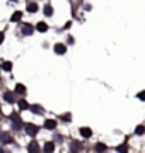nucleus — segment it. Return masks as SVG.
<instances>
[{"instance_id": "nucleus-22", "label": "nucleus", "mask_w": 145, "mask_h": 153, "mask_svg": "<svg viewBox=\"0 0 145 153\" xmlns=\"http://www.w3.org/2000/svg\"><path fill=\"white\" fill-rule=\"evenodd\" d=\"M2 41H4V34L0 33V43H2Z\"/></svg>"}, {"instance_id": "nucleus-19", "label": "nucleus", "mask_w": 145, "mask_h": 153, "mask_svg": "<svg viewBox=\"0 0 145 153\" xmlns=\"http://www.w3.org/2000/svg\"><path fill=\"white\" fill-rule=\"evenodd\" d=\"M96 150H97V152H102V150H106V145H97V146H96Z\"/></svg>"}, {"instance_id": "nucleus-8", "label": "nucleus", "mask_w": 145, "mask_h": 153, "mask_svg": "<svg viewBox=\"0 0 145 153\" xmlns=\"http://www.w3.org/2000/svg\"><path fill=\"white\" fill-rule=\"evenodd\" d=\"M45 126H46V128H48V129H53V128H55V126H56V123H55V121H46V123H45Z\"/></svg>"}, {"instance_id": "nucleus-20", "label": "nucleus", "mask_w": 145, "mask_h": 153, "mask_svg": "<svg viewBox=\"0 0 145 153\" xmlns=\"http://www.w3.org/2000/svg\"><path fill=\"white\" fill-rule=\"evenodd\" d=\"M126 150H128V148H126V145H123V146L118 148V152H126Z\"/></svg>"}, {"instance_id": "nucleus-3", "label": "nucleus", "mask_w": 145, "mask_h": 153, "mask_svg": "<svg viewBox=\"0 0 145 153\" xmlns=\"http://www.w3.org/2000/svg\"><path fill=\"white\" fill-rule=\"evenodd\" d=\"M31 33H33V27H31L29 24H24V26H22V34H24V36H29Z\"/></svg>"}, {"instance_id": "nucleus-1", "label": "nucleus", "mask_w": 145, "mask_h": 153, "mask_svg": "<svg viewBox=\"0 0 145 153\" xmlns=\"http://www.w3.org/2000/svg\"><path fill=\"white\" fill-rule=\"evenodd\" d=\"M26 131H28L29 136H36V133H38V126H34V124H26Z\"/></svg>"}, {"instance_id": "nucleus-13", "label": "nucleus", "mask_w": 145, "mask_h": 153, "mask_svg": "<svg viewBox=\"0 0 145 153\" xmlns=\"http://www.w3.org/2000/svg\"><path fill=\"white\" fill-rule=\"evenodd\" d=\"M28 10H29V12H36V10H38V5H36V4H29V5H28Z\"/></svg>"}, {"instance_id": "nucleus-9", "label": "nucleus", "mask_w": 145, "mask_h": 153, "mask_svg": "<svg viewBox=\"0 0 145 153\" xmlns=\"http://www.w3.org/2000/svg\"><path fill=\"white\" fill-rule=\"evenodd\" d=\"M16 92H17V94H24V92H26V87L19 83V85H16Z\"/></svg>"}, {"instance_id": "nucleus-12", "label": "nucleus", "mask_w": 145, "mask_h": 153, "mask_svg": "<svg viewBox=\"0 0 145 153\" xmlns=\"http://www.w3.org/2000/svg\"><path fill=\"white\" fill-rule=\"evenodd\" d=\"M4 99H5L7 102H12V100H14V95H12V94H10V92H7V94H5V95H4Z\"/></svg>"}, {"instance_id": "nucleus-11", "label": "nucleus", "mask_w": 145, "mask_h": 153, "mask_svg": "<svg viewBox=\"0 0 145 153\" xmlns=\"http://www.w3.org/2000/svg\"><path fill=\"white\" fill-rule=\"evenodd\" d=\"M12 123H14V128H19V126H21V123H19V117H17V116H12Z\"/></svg>"}, {"instance_id": "nucleus-4", "label": "nucleus", "mask_w": 145, "mask_h": 153, "mask_svg": "<svg viewBox=\"0 0 145 153\" xmlns=\"http://www.w3.org/2000/svg\"><path fill=\"white\" fill-rule=\"evenodd\" d=\"M80 134H82L84 138H89L90 134H92V131H90L89 128H82V129H80Z\"/></svg>"}, {"instance_id": "nucleus-14", "label": "nucleus", "mask_w": 145, "mask_h": 153, "mask_svg": "<svg viewBox=\"0 0 145 153\" xmlns=\"http://www.w3.org/2000/svg\"><path fill=\"white\" fill-rule=\"evenodd\" d=\"M45 14H46V16H51V14H53V9H51V5H46V7H45Z\"/></svg>"}, {"instance_id": "nucleus-5", "label": "nucleus", "mask_w": 145, "mask_h": 153, "mask_svg": "<svg viewBox=\"0 0 145 153\" xmlns=\"http://www.w3.org/2000/svg\"><path fill=\"white\" fill-rule=\"evenodd\" d=\"M36 29H38V31H39V33H45V31H46V29H48V26H46V24H45V22H39V24H38V26H36Z\"/></svg>"}, {"instance_id": "nucleus-2", "label": "nucleus", "mask_w": 145, "mask_h": 153, "mask_svg": "<svg viewBox=\"0 0 145 153\" xmlns=\"http://www.w3.org/2000/svg\"><path fill=\"white\" fill-rule=\"evenodd\" d=\"M65 51H67V46L65 44H55V53H58V55H65Z\"/></svg>"}, {"instance_id": "nucleus-21", "label": "nucleus", "mask_w": 145, "mask_h": 153, "mask_svg": "<svg viewBox=\"0 0 145 153\" xmlns=\"http://www.w3.org/2000/svg\"><path fill=\"white\" fill-rule=\"evenodd\" d=\"M138 99H140V100H145V92H140L138 94Z\"/></svg>"}, {"instance_id": "nucleus-16", "label": "nucleus", "mask_w": 145, "mask_h": 153, "mask_svg": "<svg viewBox=\"0 0 145 153\" xmlns=\"http://www.w3.org/2000/svg\"><path fill=\"white\" fill-rule=\"evenodd\" d=\"M19 107H21V109H28L29 105H28V102H26V100H21V102H19Z\"/></svg>"}, {"instance_id": "nucleus-6", "label": "nucleus", "mask_w": 145, "mask_h": 153, "mask_svg": "<svg viewBox=\"0 0 145 153\" xmlns=\"http://www.w3.org/2000/svg\"><path fill=\"white\" fill-rule=\"evenodd\" d=\"M0 140H2V143H12L10 134H2V136H0Z\"/></svg>"}, {"instance_id": "nucleus-15", "label": "nucleus", "mask_w": 145, "mask_h": 153, "mask_svg": "<svg viewBox=\"0 0 145 153\" xmlns=\"http://www.w3.org/2000/svg\"><path fill=\"white\" fill-rule=\"evenodd\" d=\"M2 68H4V70H10V68H12V63H9V61H4Z\"/></svg>"}, {"instance_id": "nucleus-18", "label": "nucleus", "mask_w": 145, "mask_h": 153, "mask_svg": "<svg viewBox=\"0 0 145 153\" xmlns=\"http://www.w3.org/2000/svg\"><path fill=\"white\" fill-rule=\"evenodd\" d=\"M144 131H145L144 126H137V134H144Z\"/></svg>"}, {"instance_id": "nucleus-7", "label": "nucleus", "mask_w": 145, "mask_h": 153, "mask_svg": "<svg viewBox=\"0 0 145 153\" xmlns=\"http://www.w3.org/2000/svg\"><path fill=\"white\" fill-rule=\"evenodd\" d=\"M29 152L31 153H34V152H38L39 150V146H38V143H31V145H29V148H28Z\"/></svg>"}, {"instance_id": "nucleus-17", "label": "nucleus", "mask_w": 145, "mask_h": 153, "mask_svg": "<svg viewBox=\"0 0 145 153\" xmlns=\"http://www.w3.org/2000/svg\"><path fill=\"white\" fill-rule=\"evenodd\" d=\"M19 19H21V12H16V14L12 16V21L16 22V21H19Z\"/></svg>"}, {"instance_id": "nucleus-10", "label": "nucleus", "mask_w": 145, "mask_h": 153, "mask_svg": "<svg viewBox=\"0 0 145 153\" xmlns=\"http://www.w3.org/2000/svg\"><path fill=\"white\" fill-rule=\"evenodd\" d=\"M53 150H55V145H53V143H46L45 152H53Z\"/></svg>"}]
</instances>
